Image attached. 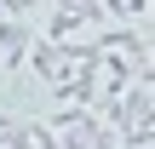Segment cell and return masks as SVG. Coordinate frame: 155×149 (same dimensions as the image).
I'll return each mask as SVG.
<instances>
[{"instance_id":"6da1fadb","label":"cell","mask_w":155,"mask_h":149,"mask_svg":"<svg viewBox=\"0 0 155 149\" xmlns=\"http://www.w3.org/2000/svg\"><path fill=\"white\" fill-rule=\"evenodd\" d=\"M92 46H98V52H127V57H132V52H144V34H138L132 23H109Z\"/></svg>"},{"instance_id":"7a4b0ae2","label":"cell","mask_w":155,"mask_h":149,"mask_svg":"<svg viewBox=\"0 0 155 149\" xmlns=\"http://www.w3.org/2000/svg\"><path fill=\"white\" fill-rule=\"evenodd\" d=\"M29 69L40 75V80H58V69H63V57H58V40H29Z\"/></svg>"},{"instance_id":"3957f363","label":"cell","mask_w":155,"mask_h":149,"mask_svg":"<svg viewBox=\"0 0 155 149\" xmlns=\"http://www.w3.org/2000/svg\"><path fill=\"white\" fill-rule=\"evenodd\" d=\"M75 29H86V23H81V11L58 0V11H52V23H46V40H69Z\"/></svg>"},{"instance_id":"277c9868","label":"cell","mask_w":155,"mask_h":149,"mask_svg":"<svg viewBox=\"0 0 155 149\" xmlns=\"http://www.w3.org/2000/svg\"><path fill=\"white\" fill-rule=\"evenodd\" d=\"M29 17H6L0 23V52H29Z\"/></svg>"},{"instance_id":"5b68a950","label":"cell","mask_w":155,"mask_h":149,"mask_svg":"<svg viewBox=\"0 0 155 149\" xmlns=\"http://www.w3.org/2000/svg\"><path fill=\"white\" fill-rule=\"evenodd\" d=\"M6 126H12V115H0V132H6Z\"/></svg>"}]
</instances>
